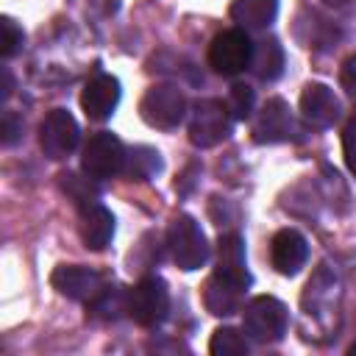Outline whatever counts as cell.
<instances>
[{"instance_id": "obj_1", "label": "cell", "mask_w": 356, "mask_h": 356, "mask_svg": "<svg viewBox=\"0 0 356 356\" xmlns=\"http://www.w3.org/2000/svg\"><path fill=\"white\" fill-rule=\"evenodd\" d=\"M125 312L128 317L142 325V328H156L164 323L167 312H170V292L167 284L159 275H147L142 281H136L128 292H125Z\"/></svg>"}, {"instance_id": "obj_2", "label": "cell", "mask_w": 356, "mask_h": 356, "mask_svg": "<svg viewBox=\"0 0 356 356\" xmlns=\"http://www.w3.org/2000/svg\"><path fill=\"white\" fill-rule=\"evenodd\" d=\"M167 248L172 253V261L192 273V270H200L206 261H209V242H206V234L200 228V222L189 214H178L170 228H167Z\"/></svg>"}, {"instance_id": "obj_3", "label": "cell", "mask_w": 356, "mask_h": 356, "mask_svg": "<svg viewBox=\"0 0 356 356\" xmlns=\"http://www.w3.org/2000/svg\"><path fill=\"white\" fill-rule=\"evenodd\" d=\"M289 312L273 295H256L242 309V328L256 342H278L286 334Z\"/></svg>"}, {"instance_id": "obj_4", "label": "cell", "mask_w": 356, "mask_h": 356, "mask_svg": "<svg viewBox=\"0 0 356 356\" xmlns=\"http://www.w3.org/2000/svg\"><path fill=\"white\" fill-rule=\"evenodd\" d=\"M250 58H253V42L242 28H225L209 44V67L217 75L234 78L245 67H250Z\"/></svg>"}, {"instance_id": "obj_5", "label": "cell", "mask_w": 356, "mask_h": 356, "mask_svg": "<svg viewBox=\"0 0 356 356\" xmlns=\"http://www.w3.org/2000/svg\"><path fill=\"white\" fill-rule=\"evenodd\" d=\"M231 134V111L217 97H203L192 106L189 142L195 147H214Z\"/></svg>"}, {"instance_id": "obj_6", "label": "cell", "mask_w": 356, "mask_h": 356, "mask_svg": "<svg viewBox=\"0 0 356 356\" xmlns=\"http://www.w3.org/2000/svg\"><path fill=\"white\" fill-rule=\"evenodd\" d=\"M125 147L122 142L108 134V131H97L95 136H89V142L83 145V153H81V170L97 181L103 178H111L117 172L125 170Z\"/></svg>"}, {"instance_id": "obj_7", "label": "cell", "mask_w": 356, "mask_h": 356, "mask_svg": "<svg viewBox=\"0 0 356 356\" xmlns=\"http://www.w3.org/2000/svg\"><path fill=\"white\" fill-rule=\"evenodd\" d=\"M139 114L153 128H175L186 114V97L172 83H156L145 92Z\"/></svg>"}, {"instance_id": "obj_8", "label": "cell", "mask_w": 356, "mask_h": 356, "mask_svg": "<svg viewBox=\"0 0 356 356\" xmlns=\"http://www.w3.org/2000/svg\"><path fill=\"white\" fill-rule=\"evenodd\" d=\"M78 139H81V128L67 108H53L39 125V147L53 161L67 159L78 147Z\"/></svg>"}, {"instance_id": "obj_9", "label": "cell", "mask_w": 356, "mask_h": 356, "mask_svg": "<svg viewBox=\"0 0 356 356\" xmlns=\"http://www.w3.org/2000/svg\"><path fill=\"white\" fill-rule=\"evenodd\" d=\"M50 284L58 295H64L70 300H86V303L106 286L100 273L81 267V264H58L50 275Z\"/></svg>"}, {"instance_id": "obj_10", "label": "cell", "mask_w": 356, "mask_h": 356, "mask_svg": "<svg viewBox=\"0 0 356 356\" xmlns=\"http://www.w3.org/2000/svg\"><path fill=\"white\" fill-rule=\"evenodd\" d=\"M120 103V81L108 72H97L95 78L86 81L83 92H81V108L86 111L89 120L103 122L114 114Z\"/></svg>"}, {"instance_id": "obj_11", "label": "cell", "mask_w": 356, "mask_h": 356, "mask_svg": "<svg viewBox=\"0 0 356 356\" xmlns=\"http://www.w3.org/2000/svg\"><path fill=\"white\" fill-rule=\"evenodd\" d=\"M300 114L314 128H331L342 117V103L325 83H306L300 95Z\"/></svg>"}, {"instance_id": "obj_12", "label": "cell", "mask_w": 356, "mask_h": 356, "mask_svg": "<svg viewBox=\"0 0 356 356\" xmlns=\"http://www.w3.org/2000/svg\"><path fill=\"white\" fill-rule=\"evenodd\" d=\"M292 128H295V122H292V114H289L286 100L270 97L259 108V114L253 120V139L259 145H275V142L289 139L292 136Z\"/></svg>"}, {"instance_id": "obj_13", "label": "cell", "mask_w": 356, "mask_h": 356, "mask_svg": "<svg viewBox=\"0 0 356 356\" xmlns=\"http://www.w3.org/2000/svg\"><path fill=\"white\" fill-rule=\"evenodd\" d=\"M309 259V245L300 231L281 228L270 242V261L281 275H295Z\"/></svg>"}, {"instance_id": "obj_14", "label": "cell", "mask_w": 356, "mask_h": 356, "mask_svg": "<svg viewBox=\"0 0 356 356\" xmlns=\"http://www.w3.org/2000/svg\"><path fill=\"white\" fill-rule=\"evenodd\" d=\"M217 275H222L225 281H231L239 289L250 286V273L245 267V242L239 234H225L217 242Z\"/></svg>"}, {"instance_id": "obj_15", "label": "cell", "mask_w": 356, "mask_h": 356, "mask_svg": "<svg viewBox=\"0 0 356 356\" xmlns=\"http://www.w3.org/2000/svg\"><path fill=\"white\" fill-rule=\"evenodd\" d=\"M78 234L89 250H103L114 236V214L100 203L83 206L78 220Z\"/></svg>"}, {"instance_id": "obj_16", "label": "cell", "mask_w": 356, "mask_h": 356, "mask_svg": "<svg viewBox=\"0 0 356 356\" xmlns=\"http://www.w3.org/2000/svg\"><path fill=\"white\" fill-rule=\"evenodd\" d=\"M242 292L245 289H239L231 281H225L222 275L211 273L209 281H206V286H203V303H206V309L211 314L231 317V314H236L242 309Z\"/></svg>"}, {"instance_id": "obj_17", "label": "cell", "mask_w": 356, "mask_h": 356, "mask_svg": "<svg viewBox=\"0 0 356 356\" xmlns=\"http://www.w3.org/2000/svg\"><path fill=\"white\" fill-rule=\"evenodd\" d=\"M278 14V0H234L231 19L242 31H261Z\"/></svg>"}, {"instance_id": "obj_18", "label": "cell", "mask_w": 356, "mask_h": 356, "mask_svg": "<svg viewBox=\"0 0 356 356\" xmlns=\"http://www.w3.org/2000/svg\"><path fill=\"white\" fill-rule=\"evenodd\" d=\"M250 70L259 81H267V83L284 72V47L278 44V39H259L253 44Z\"/></svg>"}, {"instance_id": "obj_19", "label": "cell", "mask_w": 356, "mask_h": 356, "mask_svg": "<svg viewBox=\"0 0 356 356\" xmlns=\"http://www.w3.org/2000/svg\"><path fill=\"white\" fill-rule=\"evenodd\" d=\"M161 172V156L153 150V147H134L128 156H125V175L134 178V181H150Z\"/></svg>"}, {"instance_id": "obj_20", "label": "cell", "mask_w": 356, "mask_h": 356, "mask_svg": "<svg viewBox=\"0 0 356 356\" xmlns=\"http://www.w3.org/2000/svg\"><path fill=\"white\" fill-rule=\"evenodd\" d=\"M61 178V189L67 192V197L75 203V206H89V203H95L97 200V195H100V189H97V178H92V175H78V172H61L58 175Z\"/></svg>"}, {"instance_id": "obj_21", "label": "cell", "mask_w": 356, "mask_h": 356, "mask_svg": "<svg viewBox=\"0 0 356 356\" xmlns=\"http://www.w3.org/2000/svg\"><path fill=\"white\" fill-rule=\"evenodd\" d=\"M248 339L231 328V325H222L211 334V342H209V353L211 356H245L248 353Z\"/></svg>"}, {"instance_id": "obj_22", "label": "cell", "mask_w": 356, "mask_h": 356, "mask_svg": "<svg viewBox=\"0 0 356 356\" xmlns=\"http://www.w3.org/2000/svg\"><path fill=\"white\" fill-rule=\"evenodd\" d=\"M228 111L234 120H248L250 111H253V89L245 86V83H234L231 92H228Z\"/></svg>"}, {"instance_id": "obj_23", "label": "cell", "mask_w": 356, "mask_h": 356, "mask_svg": "<svg viewBox=\"0 0 356 356\" xmlns=\"http://www.w3.org/2000/svg\"><path fill=\"white\" fill-rule=\"evenodd\" d=\"M0 33H3V39H0V53H3V58H11L19 47H22V28L11 19V17H3L0 19Z\"/></svg>"}, {"instance_id": "obj_24", "label": "cell", "mask_w": 356, "mask_h": 356, "mask_svg": "<svg viewBox=\"0 0 356 356\" xmlns=\"http://www.w3.org/2000/svg\"><path fill=\"white\" fill-rule=\"evenodd\" d=\"M342 153H345V164L350 172H356V114L345 122L342 128Z\"/></svg>"}, {"instance_id": "obj_25", "label": "cell", "mask_w": 356, "mask_h": 356, "mask_svg": "<svg viewBox=\"0 0 356 356\" xmlns=\"http://www.w3.org/2000/svg\"><path fill=\"white\" fill-rule=\"evenodd\" d=\"M22 134V120L14 114V111H3V120H0V139L3 145H14Z\"/></svg>"}, {"instance_id": "obj_26", "label": "cell", "mask_w": 356, "mask_h": 356, "mask_svg": "<svg viewBox=\"0 0 356 356\" xmlns=\"http://www.w3.org/2000/svg\"><path fill=\"white\" fill-rule=\"evenodd\" d=\"M339 83H342V89H345L350 97H356V53H353V56H348V58L342 61Z\"/></svg>"}, {"instance_id": "obj_27", "label": "cell", "mask_w": 356, "mask_h": 356, "mask_svg": "<svg viewBox=\"0 0 356 356\" xmlns=\"http://www.w3.org/2000/svg\"><path fill=\"white\" fill-rule=\"evenodd\" d=\"M0 75H3V100H6V97L11 95V75H8V70H6V67L0 70Z\"/></svg>"}, {"instance_id": "obj_28", "label": "cell", "mask_w": 356, "mask_h": 356, "mask_svg": "<svg viewBox=\"0 0 356 356\" xmlns=\"http://www.w3.org/2000/svg\"><path fill=\"white\" fill-rule=\"evenodd\" d=\"M328 6H334V8H345V6H350L353 0H325Z\"/></svg>"}, {"instance_id": "obj_29", "label": "cell", "mask_w": 356, "mask_h": 356, "mask_svg": "<svg viewBox=\"0 0 356 356\" xmlns=\"http://www.w3.org/2000/svg\"><path fill=\"white\" fill-rule=\"evenodd\" d=\"M348 353H350V356H356V342H353V345L348 348Z\"/></svg>"}]
</instances>
